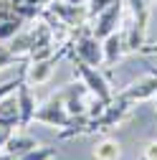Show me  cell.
<instances>
[{"instance_id":"obj_1","label":"cell","mask_w":157,"mask_h":160,"mask_svg":"<svg viewBox=\"0 0 157 160\" xmlns=\"http://www.w3.org/2000/svg\"><path fill=\"white\" fill-rule=\"evenodd\" d=\"M69 51L71 58H78L89 66H104V51H102V41L91 33V26H81L78 31H74L71 41H69Z\"/></svg>"},{"instance_id":"obj_2","label":"cell","mask_w":157,"mask_h":160,"mask_svg":"<svg viewBox=\"0 0 157 160\" xmlns=\"http://www.w3.org/2000/svg\"><path fill=\"white\" fill-rule=\"evenodd\" d=\"M74 74H76L78 82L89 89L91 97L104 99V102H112V99H114L112 97V89H109V82L102 76V71L96 69V66H89L84 61H78V58H74Z\"/></svg>"},{"instance_id":"obj_3","label":"cell","mask_w":157,"mask_h":160,"mask_svg":"<svg viewBox=\"0 0 157 160\" xmlns=\"http://www.w3.org/2000/svg\"><path fill=\"white\" fill-rule=\"evenodd\" d=\"M33 122H43V125H48V127L64 130V127L71 122V114H69V109H66V104H64L61 94L56 92V94H51V97L46 99L43 104H38Z\"/></svg>"},{"instance_id":"obj_4","label":"cell","mask_w":157,"mask_h":160,"mask_svg":"<svg viewBox=\"0 0 157 160\" xmlns=\"http://www.w3.org/2000/svg\"><path fill=\"white\" fill-rule=\"evenodd\" d=\"M66 51H69V43H66V46H61V51L53 53V56H48V58L23 64V69H21V71H23L26 84H31V87H41V84H46L48 79H51V74H53V66L58 64V58H61Z\"/></svg>"},{"instance_id":"obj_5","label":"cell","mask_w":157,"mask_h":160,"mask_svg":"<svg viewBox=\"0 0 157 160\" xmlns=\"http://www.w3.org/2000/svg\"><path fill=\"white\" fill-rule=\"evenodd\" d=\"M122 13H124V3L122 0H117V3H112L107 10H102L96 18H91V33L99 38H107L112 33H117V28H119L122 23Z\"/></svg>"},{"instance_id":"obj_6","label":"cell","mask_w":157,"mask_h":160,"mask_svg":"<svg viewBox=\"0 0 157 160\" xmlns=\"http://www.w3.org/2000/svg\"><path fill=\"white\" fill-rule=\"evenodd\" d=\"M48 8L58 15V21H64L69 28H74V26H76V28H81L84 21L89 18L86 5H69V3H64V0H53Z\"/></svg>"},{"instance_id":"obj_7","label":"cell","mask_w":157,"mask_h":160,"mask_svg":"<svg viewBox=\"0 0 157 160\" xmlns=\"http://www.w3.org/2000/svg\"><path fill=\"white\" fill-rule=\"evenodd\" d=\"M15 97H18V109H21V127H28L33 122V117H36L38 102H36V94H33L31 84H26V79L15 89Z\"/></svg>"},{"instance_id":"obj_8","label":"cell","mask_w":157,"mask_h":160,"mask_svg":"<svg viewBox=\"0 0 157 160\" xmlns=\"http://www.w3.org/2000/svg\"><path fill=\"white\" fill-rule=\"evenodd\" d=\"M155 94H157V74L145 76V79H140V82H134V84L127 87L119 97L134 104V102H145V99H150V97H155Z\"/></svg>"},{"instance_id":"obj_9","label":"cell","mask_w":157,"mask_h":160,"mask_svg":"<svg viewBox=\"0 0 157 160\" xmlns=\"http://www.w3.org/2000/svg\"><path fill=\"white\" fill-rule=\"evenodd\" d=\"M102 51H104V66H117V61L124 56L127 43H124V36L117 31L107 38H102Z\"/></svg>"},{"instance_id":"obj_10","label":"cell","mask_w":157,"mask_h":160,"mask_svg":"<svg viewBox=\"0 0 157 160\" xmlns=\"http://www.w3.org/2000/svg\"><path fill=\"white\" fill-rule=\"evenodd\" d=\"M0 127H8V130L21 127V109H18L15 92L0 99Z\"/></svg>"},{"instance_id":"obj_11","label":"cell","mask_w":157,"mask_h":160,"mask_svg":"<svg viewBox=\"0 0 157 160\" xmlns=\"http://www.w3.org/2000/svg\"><path fill=\"white\" fill-rule=\"evenodd\" d=\"M36 145H38V142H36V137L13 132V135L8 137V142H5V152H10V155H18V158H21L23 152H28V150H31V148H36Z\"/></svg>"},{"instance_id":"obj_12","label":"cell","mask_w":157,"mask_h":160,"mask_svg":"<svg viewBox=\"0 0 157 160\" xmlns=\"http://www.w3.org/2000/svg\"><path fill=\"white\" fill-rule=\"evenodd\" d=\"M119 155H122L119 142L112 140V137H104L102 142H96V148H94V158L96 160H119Z\"/></svg>"},{"instance_id":"obj_13","label":"cell","mask_w":157,"mask_h":160,"mask_svg":"<svg viewBox=\"0 0 157 160\" xmlns=\"http://www.w3.org/2000/svg\"><path fill=\"white\" fill-rule=\"evenodd\" d=\"M53 158H56V148H48V145H36L21 155V160H53Z\"/></svg>"},{"instance_id":"obj_14","label":"cell","mask_w":157,"mask_h":160,"mask_svg":"<svg viewBox=\"0 0 157 160\" xmlns=\"http://www.w3.org/2000/svg\"><path fill=\"white\" fill-rule=\"evenodd\" d=\"M21 82H23V71H18L15 79H8V82H3V84H0V99L8 97V94H13L18 87H21Z\"/></svg>"},{"instance_id":"obj_15","label":"cell","mask_w":157,"mask_h":160,"mask_svg":"<svg viewBox=\"0 0 157 160\" xmlns=\"http://www.w3.org/2000/svg\"><path fill=\"white\" fill-rule=\"evenodd\" d=\"M112 3H117V0H89L86 3V10H89V18H96L102 10H107Z\"/></svg>"},{"instance_id":"obj_16","label":"cell","mask_w":157,"mask_h":160,"mask_svg":"<svg viewBox=\"0 0 157 160\" xmlns=\"http://www.w3.org/2000/svg\"><path fill=\"white\" fill-rule=\"evenodd\" d=\"M13 61H18V56H13L8 48H0V69H5V66H10Z\"/></svg>"},{"instance_id":"obj_17","label":"cell","mask_w":157,"mask_h":160,"mask_svg":"<svg viewBox=\"0 0 157 160\" xmlns=\"http://www.w3.org/2000/svg\"><path fill=\"white\" fill-rule=\"evenodd\" d=\"M142 160H157V140L147 142V148H145V155H142Z\"/></svg>"},{"instance_id":"obj_18","label":"cell","mask_w":157,"mask_h":160,"mask_svg":"<svg viewBox=\"0 0 157 160\" xmlns=\"http://www.w3.org/2000/svg\"><path fill=\"white\" fill-rule=\"evenodd\" d=\"M13 135V130H8V127H0V148H5V142H8V137Z\"/></svg>"},{"instance_id":"obj_19","label":"cell","mask_w":157,"mask_h":160,"mask_svg":"<svg viewBox=\"0 0 157 160\" xmlns=\"http://www.w3.org/2000/svg\"><path fill=\"white\" fill-rule=\"evenodd\" d=\"M140 51H142V53H157V46H142Z\"/></svg>"},{"instance_id":"obj_20","label":"cell","mask_w":157,"mask_h":160,"mask_svg":"<svg viewBox=\"0 0 157 160\" xmlns=\"http://www.w3.org/2000/svg\"><path fill=\"white\" fill-rule=\"evenodd\" d=\"M0 160H21V158H18V155H10V152H3V155H0Z\"/></svg>"},{"instance_id":"obj_21","label":"cell","mask_w":157,"mask_h":160,"mask_svg":"<svg viewBox=\"0 0 157 160\" xmlns=\"http://www.w3.org/2000/svg\"><path fill=\"white\" fill-rule=\"evenodd\" d=\"M64 3H69V5H84L86 0H64Z\"/></svg>"},{"instance_id":"obj_22","label":"cell","mask_w":157,"mask_h":160,"mask_svg":"<svg viewBox=\"0 0 157 160\" xmlns=\"http://www.w3.org/2000/svg\"><path fill=\"white\" fill-rule=\"evenodd\" d=\"M8 3H10V5H21L23 0H8Z\"/></svg>"},{"instance_id":"obj_23","label":"cell","mask_w":157,"mask_h":160,"mask_svg":"<svg viewBox=\"0 0 157 160\" xmlns=\"http://www.w3.org/2000/svg\"><path fill=\"white\" fill-rule=\"evenodd\" d=\"M155 109H157V94H155Z\"/></svg>"},{"instance_id":"obj_24","label":"cell","mask_w":157,"mask_h":160,"mask_svg":"<svg viewBox=\"0 0 157 160\" xmlns=\"http://www.w3.org/2000/svg\"><path fill=\"white\" fill-rule=\"evenodd\" d=\"M86 3H89V0H86Z\"/></svg>"},{"instance_id":"obj_25","label":"cell","mask_w":157,"mask_h":160,"mask_svg":"<svg viewBox=\"0 0 157 160\" xmlns=\"http://www.w3.org/2000/svg\"><path fill=\"white\" fill-rule=\"evenodd\" d=\"M0 48H3V46H0Z\"/></svg>"}]
</instances>
